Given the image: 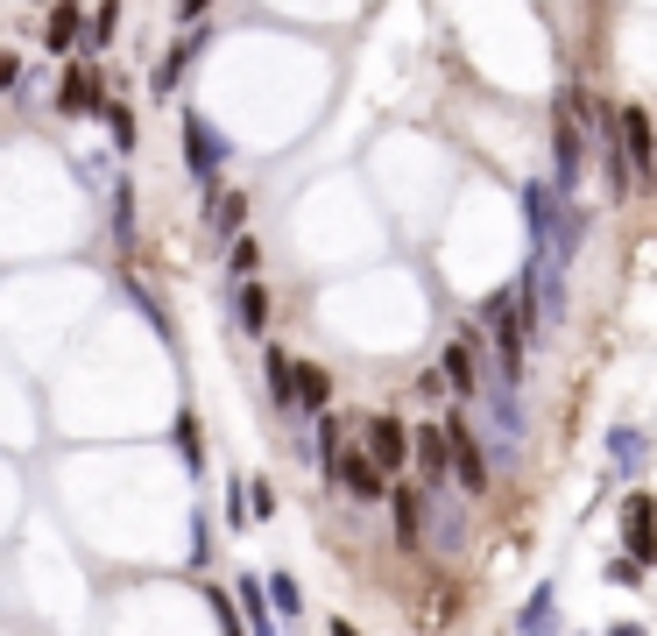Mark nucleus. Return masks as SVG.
<instances>
[{"instance_id": "4", "label": "nucleus", "mask_w": 657, "mask_h": 636, "mask_svg": "<svg viewBox=\"0 0 657 636\" xmlns=\"http://www.w3.org/2000/svg\"><path fill=\"white\" fill-rule=\"evenodd\" d=\"M446 460H453V474H459V488H467V495L488 488V460H481L467 424H446Z\"/></svg>"}, {"instance_id": "13", "label": "nucleus", "mask_w": 657, "mask_h": 636, "mask_svg": "<svg viewBox=\"0 0 657 636\" xmlns=\"http://www.w3.org/2000/svg\"><path fill=\"white\" fill-rule=\"evenodd\" d=\"M71 36H79V14H71V8H57V14H50V43H57V50H64V43H71Z\"/></svg>"}, {"instance_id": "3", "label": "nucleus", "mask_w": 657, "mask_h": 636, "mask_svg": "<svg viewBox=\"0 0 657 636\" xmlns=\"http://www.w3.org/2000/svg\"><path fill=\"white\" fill-rule=\"evenodd\" d=\"M623 545H629L636 573L657 558V495H629V503H623Z\"/></svg>"}, {"instance_id": "7", "label": "nucleus", "mask_w": 657, "mask_h": 636, "mask_svg": "<svg viewBox=\"0 0 657 636\" xmlns=\"http://www.w3.org/2000/svg\"><path fill=\"white\" fill-rule=\"evenodd\" d=\"M333 474L361 495V503H382V495H390V488H382V474L368 467V453H333Z\"/></svg>"}, {"instance_id": "10", "label": "nucleus", "mask_w": 657, "mask_h": 636, "mask_svg": "<svg viewBox=\"0 0 657 636\" xmlns=\"http://www.w3.org/2000/svg\"><path fill=\"white\" fill-rule=\"evenodd\" d=\"M438 382H453V396H474V346H467V340L446 346V369H438Z\"/></svg>"}, {"instance_id": "12", "label": "nucleus", "mask_w": 657, "mask_h": 636, "mask_svg": "<svg viewBox=\"0 0 657 636\" xmlns=\"http://www.w3.org/2000/svg\"><path fill=\"white\" fill-rule=\"evenodd\" d=\"M411 446H417V460H424V474H446V432H438V424H432V432H417Z\"/></svg>"}, {"instance_id": "15", "label": "nucleus", "mask_w": 657, "mask_h": 636, "mask_svg": "<svg viewBox=\"0 0 657 636\" xmlns=\"http://www.w3.org/2000/svg\"><path fill=\"white\" fill-rule=\"evenodd\" d=\"M255 262H262V248L255 241H234V276H255Z\"/></svg>"}, {"instance_id": "9", "label": "nucleus", "mask_w": 657, "mask_h": 636, "mask_svg": "<svg viewBox=\"0 0 657 636\" xmlns=\"http://www.w3.org/2000/svg\"><path fill=\"white\" fill-rule=\"evenodd\" d=\"M57 107H64V113H100V71H92V64L64 71V92H57Z\"/></svg>"}, {"instance_id": "2", "label": "nucleus", "mask_w": 657, "mask_h": 636, "mask_svg": "<svg viewBox=\"0 0 657 636\" xmlns=\"http://www.w3.org/2000/svg\"><path fill=\"white\" fill-rule=\"evenodd\" d=\"M481 319H488V333H495V346H502V375L516 382V369H524V312H516V297L495 291L488 304H481Z\"/></svg>"}, {"instance_id": "6", "label": "nucleus", "mask_w": 657, "mask_h": 636, "mask_svg": "<svg viewBox=\"0 0 657 636\" xmlns=\"http://www.w3.org/2000/svg\"><path fill=\"white\" fill-rule=\"evenodd\" d=\"M283 403H304V411H325L333 403V375L312 369V361H290V396Z\"/></svg>"}, {"instance_id": "14", "label": "nucleus", "mask_w": 657, "mask_h": 636, "mask_svg": "<svg viewBox=\"0 0 657 636\" xmlns=\"http://www.w3.org/2000/svg\"><path fill=\"white\" fill-rule=\"evenodd\" d=\"M241 212H247V199H241V191H226V199H220V234H234Z\"/></svg>"}, {"instance_id": "18", "label": "nucleus", "mask_w": 657, "mask_h": 636, "mask_svg": "<svg viewBox=\"0 0 657 636\" xmlns=\"http://www.w3.org/2000/svg\"><path fill=\"white\" fill-rule=\"evenodd\" d=\"M14 79V57H0V85H8Z\"/></svg>"}, {"instance_id": "8", "label": "nucleus", "mask_w": 657, "mask_h": 636, "mask_svg": "<svg viewBox=\"0 0 657 636\" xmlns=\"http://www.w3.org/2000/svg\"><path fill=\"white\" fill-rule=\"evenodd\" d=\"M552 157H558V191H566V184H573V170H579V121H573L566 107L552 113Z\"/></svg>"}, {"instance_id": "16", "label": "nucleus", "mask_w": 657, "mask_h": 636, "mask_svg": "<svg viewBox=\"0 0 657 636\" xmlns=\"http://www.w3.org/2000/svg\"><path fill=\"white\" fill-rule=\"evenodd\" d=\"M636 581H644V573H636L629 558H608V587H636Z\"/></svg>"}, {"instance_id": "5", "label": "nucleus", "mask_w": 657, "mask_h": 636, "mask_svg": "<svg viewBox=\"0 0 657 636\" xmlns=\"http://www.w3.org/2000/svg\"><path fill=\"white\" fill-rule=\"evenodd\" d=\"M403 460H411V432H403L396 417H368V467L375 474H396Z\"/></svg>"}, {"instance_id": "19", "label": "nucleus", "mask_w": 657, "mask_h": 636, "mask_svg": "<svg viewBox=\"0 0 657 636\" xmlns=\"http://www.w3.org/2000/svg\"><path fill=\"white\" fill-rule=\"evenodd\" d=\"M333 636H361V629H354V623H333Z\"/></svg>"}, {"instance_id": "1", "label": "nucleus", "mask_w": 657, "mask_h": 636, "mask_svg": "<svg viewBox=\"0 0 657 636\" xmlns=\"http://www.w3.org/2000/svg\"><path fill=\"white\" fill-rule=\"evenodd\" d=\"M615 149L629 163V184H657V121L644 107H615Z\"/></svg>"}, {"instance_id": "17", "label": "nucleus", "mask_w": 657, "mask_h": 636, "mask_svg": "<svg viewBox=\"0 0 657 636\" xmlns=\"http://www.w3.org/2000/svg\"><path fill=\"white\" fill-rule=\"evenodd\" d=\"M262 312H269V304H262L255 283H247V291H241V319H247V325H262Z\"/></svg>"}, {"instance_id": "11", "label": "nucleus", "mask_w": 657, "mask_h": 636, "mask_svg": "<svg viewBox=\"0 0 657 636\" xmlns=\"http://www.w3.org/2000/svg\"><path fill=\"white\" fill-rule=\"evenodd\" d=\"M390 503H396V537H403V545H417V524H424V495H417V488H390Z\"/></svg>"}]
</instances>
